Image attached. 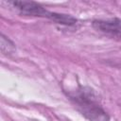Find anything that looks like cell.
I'll return each instance as SVG.
<instances>
[{"instance_id":"obj_3","label":"cell","mask_w":121,"mask_h":121,"mask_svg":"<svg viewBox=\"0 0 121 121\" xmlns=\"http://www.w3.org/2000/svg\"><path fill=\"white\" fill-rule=\"evenodd\" d=\"M93 26L106 36L121 41V19L112 18L108 20H95L93 22Z\"/></svg>"},{"instance_id":"obj_1","label":"cell","mask_w":121,"mask_h":121,"mask_svg":"<svg viewBox=\"0 0 121 121\" xmlns=\"http://www.w3.org/2000/svg\"><path fill=\"white\" fill-rule=\"evenodd\" d=\"M78 111L89 121H110L107 112L97 103L93 91L87 87H80L76 93L69 94Z\"/></svg>"},{"instance_id":"obj_2","label":"cell","mask_w":121,"mask_h":121,"mask_svg":"<svg viewBox=\"0 0 121 121\" xmlns=\"http://www.w3.org/2000/svg\"><path fill=\"white\" fill-rule=\"evenodd\" d=\"M11 4L20 10L22 14L31 15V16H40L46 17L56 22L57 24L73 26L77 23V19L67 14H60L56 12H50L43 8L40 4L32 1H13Z\"/></svg>"}]
</instances>
